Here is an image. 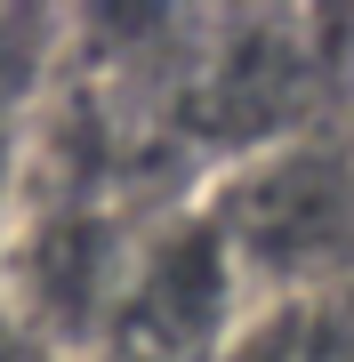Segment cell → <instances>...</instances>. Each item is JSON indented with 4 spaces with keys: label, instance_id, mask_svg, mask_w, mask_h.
I'll list each match as a JSON object with an SVG mask.
<instances>
[{
    "label": "cell",
    "instance_id": "6da1fadb",
    "mask_svg": "<svg viewBox=\"0 0 354 362\" xmlns=\"http://www.w3.org/2000/svg\"><path fill=\"white\" fill-rule=\"evenodd\" d=\"M33 354H40V338H25L8 322V306H0V362H33Z\"/></svg>",
    "mask_w": 354,
    "mask_h": 362
}]
</instances>
